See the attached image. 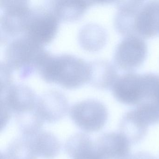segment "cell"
Masks as SVG:
<instances>
[{
  "instance_id": "cell-19",
  "label": "cell",
  "mask_w": 159,
  "mask_h": 159,
  "mask_svg": "<svg viewBox=\"0 0 159 159\" xmlns=\"http://www.w3.org/2000/svg\"><path fill=\"white\" fill-rule=\"evenodd\" d=\"M12 70L6 62L1 63V90L11 84Z\"/></svg>"
},
{
  "instance_id": "cell-18",
  "label": "cell",
  "mask_w": 159,
  "mask_h": 159,
  "mask_svg": "<svg viewBox=\"0 0 159 159\" xmlns=\"http://www.w3.org/2000/svg\"><path fill=\"white\" fill-rule=\"evenodd\" d=\"M134 110L139 119L148 126L159 123V106L155 103L143 102Z\"/></svg>"
},
{
  "instance_id": "cell-14",
  "label": "cell",
  "mask_w": 159,
  "mask_h": 159,
  "mask_svg": "<svg viewBox=\"0 0 159 159\" xmlns=\"http://www.w3.org/2000/svg\"><path fill=\"white\" fill-rule=\"evenodd\" d=\"M148 126L139 119L134 110L125 113L120 124V133L130 144H136L146 136Z\"/></svg>"
},
{
  "instance_id": "cell-7",
  "label": "cell",
  "mask_w": 159,
  "mask_h": 159,
  "mask_svg": "<svg viewBox=\"0 0 159 159\" xmlns=\"http://www.w3.org/2000/svg\"><path fill=\"white\" fill-rule=\"evenodd\" d=\"M148 46L143 39L136 36L124 37L114 51L115 66L121 70L133 72L144 63Z\"/></svg>"
},
{
  "instance_id": "cell-21",
  "label": "cell",
  "mask_w": 159,
  "mask_h": 159,
  "mask_svg": "<svg viewBox=\"0 0 159 159\" xmlns=\"http://www.w3.org/2000/svg\"><path fill=\"white\" fill-rule=\"evenodd\" d=\"M154 22L157 34H159V1H155L154 6Z\"/></svg>"
},
{
  "instance_id": "cell-12",
  "label": "cell",
  "mask_w": 159,
  "mask_h": 159,
  "mask_svg": "<svg viewBox=\"0 0 159 159\" xmlns=\"http://www.w3.org/2000/svg\"><path fill=\"white\" fill-rule=\"evenodd\" d=\"M60 21H72L80 18L89 7L98 1L84 0H54L47 2Z\"/></svg>"
},
{
  "instance_id": "cell-9",
  "label": "cell",
  "mask_w": 159,
  "mask_h": 159,
  "mask_svg": "<svg viewBox=\"0 0 159 159\" xmlns=\"http://www.w3.org/2000/svg\"><path fill=\"white\" fill-rule=\"evenodd\" d=\"M35 110L43 121L54 123L66 115L68 101L62 92L52 89L37 97Z\"/></svg>"
},
{
  "instance_id": "cell-3",
  "label": "cell",
  "mask_w": 159,
  "mask_h": 159,
  "mask_svg": "<svg viewBox=\"0 0 159 159\" xmlns=\"http://www.w3.org/2000/svg\"><path fill=\"white\" fill-rule=\"evenodd\" d=\"M59 21L47 2L43 5L31 7L23 33L43 46L55 37Z\"/></svg>"
},
{
  "instance_id": "cell-6",
  "label": "cell",
  "mask_w": 159,
  "mask_h": 159,
  "mask_svg": "<svg viewBox=\"0 0 159 159\" xmlns=\"http://www.w3.org/2000/svg\"><path fill=\"white\" fill-rule=\"evenodd\" d=\"M69 112L74 124L87 132H97L102 129L108 116L106 106L94 99H86L74 104Z\"/></svg>"
},
{
  "instance_id": "cell-13",
  "label": "cell",
  "mask_w": 159,
  "mask_h": 159,
  "mask_svg": "<svg viewBox=\"0 0 159 159\" xmlns=\"http://www.w3.org/2000/svg\"><path fill=\"white\" fill-rule=\"evenodd\" d=\"M29 137L37 156L45 159H53L57 156L61 149L59 139L53 134L40 131Z\"/></svg>"
},
{
  "instance_id": "cell-15",
  "label": "cell",
  "mask_w": 159,
  "mask_h": 159,
  "mask_svg": "<svg viewBox=\"0 0 159 159\" xmlns=\"http://www.w3.org/2000/svg\"><path fill=\"white\" fill-rule=\"evenodd\" d=\"M107 39L106 30L99 25L88 24L80 30L79 41L80 45L85 50L97 51L102 49Z\"/></svg>"
},
{
  "instance_id": "cell-20",
  "label": "cell",
  "mask_w": 159,
  "mask_h": 159,
  "mask_svg": "<svg viewBox=\"0 0 159 159\" xmlns=\"http://www.w3.org/2000/svg\"><path fill=\"white\" fill-rule=\"evenodd\" d=\"M153 102L159 106V75L156 74L154 77L151 88L150 92L147 101ZM145 101V102H146Z\"/></svg>"
},
{
  "instance_id": "cell-1",
  "label": "cell",
  "mask_w": 159,
  "mask_h": 159,
  "mask_svg": "<svg viewBox=\"0 0 159 159\" xmlns=\"http://www.w3.org/2000/svg\"><path fill=\"white\" fill-rule=\"evenodd\" d=\"M37 71L45 81L68 89L81 86L89 81V62L70 54L53 55L48 52Z\"/></svg>"
},
{
  "instance_id": "cell-16",
  "label": "cell",
  "mask_w": 159,
  "mask_h": 159,
  "mask_svg": "<svg viewBox=\"0 0 159 159\" xmlns=\"http://www.w3.org/2000/svg\"><path fill=\"white\" fill-rule=\"evenodd\" d=\"M1 156L2 159H37L38 157L29 138L24 135L11 141Z\"/></svg>"
},
{
  "instance_id": "cell-5",
  "label": "cell",
  "mask_w": 159,
  "mask_h": 159,
  "mask_svg": "<svg viewBox=\"0 0 159 159\" xmlns=\"http://www.w3.org/2000/svg\"><path fill=\"white\" fill-rule=\"evenodd\" d=\"M31 7L28 1H0L1 41L6 42L19 33H24Z\"/></svg>"
},
{
  "instance_id": "cell-4",
  "label": "cell",
  "mask_w": 159,
  "mask_h": 159,
  "mask_svg": "<svg viewBox=\"0 0 159 159\" xmlns=\"http://www.w3.org/2000/svg\"><path fill=\"white\" fill-rule=\"evenodd\" d=\"M1 91V129L4 128L13 112L15 115L33 110L37 97L34 90L22 84H12Z\"/></svg>"
},
{
  "instance_id": "cell-17",
  "label": "cell",
  "mask_w": 159,
  "mask_h": 159,
  "mask_svg": "<svg viewBox=\"0 0 159 159\" xmlns=\"http://www.w3.org/2000/svg\"><path fill=\"white\" fill-rule=\"evenodd\" d=\"M17 126L22 135H32L41 131L43 121L35 110L15 115Z\"/></svg>"
},
{
  "instance_id": "cell-22",
  "label": "cell",
  "mask_w": 159,
  "mask_h": 159,
  "mask_svg": "<svg viewBox=\"0 0 159 159\" xmlns=\"http://www.w3.org/2000/svg\"><path fill=\"white\" fill-rule=\"evenodd\" d=\"M128 159H156L150 153L144 152H137L130 156Z\"/></svg>"
},
{
  "instance_id": "cell-2",
  "label": "cell",
  "mask_w": 159,
  "mask_h": 159,
  "mask_svg": "<svg viewBox=\"0 0 159 159\" xmlns=\"http://www.w3.org/2000/svg\"><path fill=\"white\" fill-rule=\"evenodd\" d=\"M47 52L43 46L23 35L13 39L7 45L6 63L12 70H17L21 78L25 79L37 71Z\"/></svg>"
},
{
  "instance_id": "cell-10",
  "label": "cell",
  "mask_w": 159,
  "mask_h": 159,
  "mask_svg": "<svg viewBox=\"0 0 159 159\" xmlns=\"http://www.w3.org/2000/svg\"><path fill=\"white\" fill-rule=\"evenodd\" d=\"M98 159H128L130 146L127 139L120 133H105L95 142Z\"/></svg>"
},
{
  "instance_id": "cell-11",
  "label": "cell",
  "mask_w": 159,
  "mask_h": 159,
  "mask_svg": "<svg viewBox=\"0 0 159 159\" xmlns=\"http://www.w3.org/2000/svg\"><path fill=\"white\" fill-rule=\"evenodd\" d=\"M88 82L101 89H111L119 76L114 65L107 60L98 59L89 62Z\"/></svg>"
},
{
  "instance_id": "cell-8",
  "label": "cell",
  "mask_w": 159,
  "mask_h": 159,
  "mask_svg": "<svg viewBox=\"0 0 159 159\" xmlns=\"http://www.w3.org/2000/svg\"><path fill=\"white\" fill-rule=\"evenodd\" d=\"M117 101L125 105H139L145 99L144 74L128 72L119 76L111 88Z\"/></svg>"
}]
</instances>
